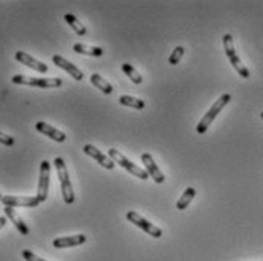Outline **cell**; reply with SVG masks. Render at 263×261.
<instances>
[{
  "instance_id": "obj_1",
  "label": "cell",
  "mask_w": 263,
  "mask_h": 261,
  "mask_svg": "<svg viewBox=\"0 0 263 261\" xmlns=\"http://www.w3.org/2000/svg\"><path fill=\"white\" fill-rule=\"evenodd\" d=\"M53 164H55V169H56V173H58V179H60V184H61L63 199H64L66 204H73V202H75V193H73V188H72V182H70V176H69L66 163H64L63 158L56 157Z\"/></svg>"
},
{
  "instance_id": "obj_2",
  "label": "cell",
  "mask_w": 263,
  "mask_h": 261,
  "mask_svg": "<svg viewBox=\"0 0 263 261\" xmlns=\"http://www.w3.org/2000/svg\"><path fill=\"white\" fill-rule=\"evenodd\" d=\"M230 100H231V96L228 94V93H225V94H222L213 105H212V108L206 112V115L201 119V122L198 123V126H196V132L198 134H204L207 129H209V126L213 123V120L218 117V114L230 103Z\"/></svg>"
},
{
  "instance_id": "obj_3",
  "label": "cell",
  "mask_w": 263,
  "mask_h": 261,
  "mask_svg": "<svg viewBox=\"0 0 263 261\" xmlns=\"http://www.w3.org/2000/svg\"><path fill=\"white\" fill-rule=\"evenodd\" d=\"M12 82L17 85H27V87H38V88H56L63 85V79L60 78H31L15 75L12 76Z\"/></svg>"
},
{
  "instance_id": "obj_4",
  "label": "cell",
  "mask_w": 263,
  "mask_h": 261,
  "mask_svg": "<svg viewBox=\"0 0 263 261\" xmlns=\"http://www.w3.org/2000/svg\"><path fill=\"white\" fill-rule=\"evenodd\" d=\"M222 43H224L225 55H227V58L230 60L231 66L236 69V72H238L242 78L248 79V78H250V70L242 64L241 58L238 56L236 49H235V43H233V37H231V34H225L224 38H222Z\"/></svg>"
},
{
  "instance_id": "obj_5",
  "label": "cell",
  "mask_w": 263,
  "mask_h": 261,
  "mask_svg": "<svg viewBox=\"0 0 263 261\" xmlns=\"http://www.w3.org/2000/svg\"><path fill=\"white\" fill-rule=\"evenodd\" d=\"M108 157L114 161V163H118L119 166H122L128 173H131V175H134V176H137V178H140V179H143V181H146L148 179V172L146 170H143L141 167H138V166H135L134 163H131L125 155H122L118 149H110L108 151Z\"/></svg>"
},
{
  "instance_id": "obj_6",
  "label": "cell",
  "mask_w": 263,
  "mask_h": 261,
  "mask_svg": "<svg viewBox=\"0 0 263 261\" xmlns=\"http://www.w3.org/2000/svg\"><path fill=\"white\" fill-rule=\"evenodd\" d=\"M127 219H128L131 223H134L135 226H138L140 229H143L146 234H149V236L154 237V239H160V237L163 236V231H161L158 226L152 225L149 220H146L143 216H140V214L135 213V211H128V213H127Z\"/></svg>"
},
{
  "instance_id": "obj_7",
  "label": "cell",
  "mask_w": 263,
  "mask_h": 261,
  "mask_svg": "<svg viewBox=\"0 0 263 261\" xmlns=\"http://www.w3.org/2000/svg\"><path fill=\"white\" fill-rule=\"evenodd\" d=\"M0 202L5 207H11V208H15V207L34 208L41 204L37 196H3Z\"/></svg>"
},
{
  "instance_id": "obj_8",
  "label": "cell",
  "mask_w": 263,
  "mask_h": 261,
  "mask_svg": "<svg viewBox=\"0 0 263 261\" xmlns=\"http://www.w3.org/2000/svg\"><path fill=\"white\" fill-rule=\"evenodd\" d=\"M49 182H50V163L44 160L40 164V179H38V188H37V197L40 202H44L47 199Z\"/></svg>"
},
{
  "instance_id": "obj_9",
  "label": "cell",
  "mask_w": 263,
  "mask_h": 261,
  "mask_svg": "<svg viewBox=\"0 0 263 261\" xmlns=\"http://www.w3.org/2000/svg\"><path fill=\"white\" fill-rule=\"evenodd\" d=\"M141 163H143L146 172H148V175L152 176V179L157 184H163L166 178H164V175L161 173V170L158 169V166L155 164V161H154V158H152L151 154H143L141 155Z\"/></svg>"
},
{
  "instance_id": "obj_10",
  "label": "cell",
  "mask_w": 263,
  "mask_h": 261,
  "mask_svg": "<svg viewBox=\"0 0 263 261\" xmlns=\"http://www.w3.org/2000/svg\"><path fill=\"white\" fill-rule=\"evenodd\" d=\"M84 154L89 155V157H92L93 160H96L102 167H105V169H108V170H113L114 166H116V163H114L108 155H104L98 148L93 146V144H85V146H84Z\"/></svg>"
},
{
  "instance_id": "obj_11",
  "label": "cell",
  "mask_w": 263,
  "mask_h": 261,
  "mask_svg": "<svg viewBox=\"0 0 263 261\" xmlns=\"http://www.w3.org/2000/svg\"><path fill=\"white\" fill-rule=\"evenodd\" d=\"M52 61L55 63V66H58L60 69L66 70L75 81H82L84 79V73L76 66H73L70 61H67L66 58H63L61 55H53L52 56Z\"/></svg>"
},
{
  "instance_id": "obj_12",
  "label": "cell",
  "mask_w": 263,
  "mask_h": 261,
  "mask_svg": "<svg viewBox=\"0 0 263 261\" xmlns=\"http://www.w3.org/2000/svg\"><path fill=\"white\" fill-rule=\"evenodd\" d=\"M15 60H17L18 63H21L23 66L31 67L32 70H35V72H38V73H46V72L49 70L46 64L37 61L35 58H32L31 55H27V53H24V52H21V50L15 52Z\"/></svg>"
},
{
  "instance_id": "obj_13",
  "label": "cell",
  "mask_w": 263,
  "mask_h": 261,
  "mask_svg": "<svg viewBox=\"0 0 263 261\" xmlns=\"http://www.w3.org/2000/svg\"><path fill=\"white\" fill-rule=\"evenodd\" d=\"M87 242V237L84 234H76V236H69V237H60L53 240V246L58 249L64 248H72V246H79Z\"/></svg>"
},
{
  "instance_id": "obj_14",
  "label": "cell",
  "mask_w": 263,
  "mask_h": 261,
  "mask_svg": "<svg viewBox=\"0 0 263 261\" xmlns=\"http://www.w3.org/2000/svg\"><path fill=\"white\" fill-rule=\"evenodd\" d=\"M35 129H37L38 132L47 135L49 138L58 141V143L66 141V134H64V132H61L60 129H56V128H53V126H50V125L44 123V122H38V123H35Z\"/></svg>"
},
{
  "instance_id": "obj_15",
  "label": "cell",
  "mask_w": 263,
  "mask_h": 261,
  "mask_svg": "<svg viewBox=\"0 0 263 261\" xmlns=\"http://www.w3.org/2000/svg\"><path fill=\"white\" fill-rule=\"evenodd\" d=\"M5 216H6V219H9V220L14 223V226L18 229V233H20L21 236H29V228H27L26 223L21 220V217L15 213L14 208H11V207H5Z\"/></svg>"
},
{
  "instance_id": "obj_16",
  "label": "cell",
  "mask_w": 263,
  "mask_h": 261,
  "mask_svg": "<svg viewBox=\"0 0 263 261\" xmlns=\"http://www.w3.org/2000/svg\"><path fill=\"white\" fill-rule=\"evenodd\" d=\"M90 82L96 87L98 90H101L104 94H111L113 93V85L111 84H108V81H105L101 75H98V73H93L92 76H90Z\"/></svg>"
},
{
  "instance_id": "obj_17",
  "label": "cell",
  "mask_w": 263,
  "mask_h": 261,
  "mask_svg": "<svg viewBox=\"0 0 263 261\" xmlns=\"http://www.w3.org/2000/svg\"><path fill=\"white\" fill-rule=\"evenodd\" d=\"M196 196V190L193 188V187H189V188H186L184 190V193L181 194V197L178 199V202H177V208L180 210V211H183V210H186L189 205H190V202L193 200V197Z\"/></svg>"
},
{
  "instance_id": "obj_18",
  "label": "cell",
  "mask_w": 263,
  "mask_h": 261,
  "mask_svg": "<svg viewBox=\"0 0 263 261\" xmlns=\"http://www.w3.org/2000/svg\"><path fill=\"white\" fill-rule=\"evenodd\" d=\"M73 50L76 53H82V55H90V56H102L104 55V50L101 47H96V46H87V44H81V43H76L73 46Z\"/></svg>"
},
{
  "instance_id": "obj_19",
  "label": "cell",
  "mask_w": 263,
  "mask_h": 261,
  "mask_svg": "<svg viewBox=\"0 0 263 261\" xmlns=\"http://www.w3.org/2000/svg\"><path fill=\"white\" fill-rule=\"evenodd\" d=\"M64 18H66V21L70 24V27L73 29V31H75L78 35H81V37H82V35H85V34H87V29H85V26H84V24H82V23H81V21H79L75 15H73V14L67 12V14L64 15Z\"/></svg>"
},
{
  "instance_id": "obj_20",
  "label": "cell",
  "mask_w": 263,
  "mask_h": 261,
  "mask_svg": "<svg viewBox=\"0 0 263 261\" xmlns=\"http://www.w3.org/2000/svg\"><path fill=\"white\" fill-rule=\"evenodd\" d=\"M119 103L124 105V106L134 108V109H143L144 108V102L141 99H137V97H132V96H121Z\"/></svg>"
},
{
  "instance_id": "obj_21",
  "label": "cell",
  "mask_w": 263,
  "mask_h": 261,
  "mask_svg": "<svg viewBox=\"0 0 263 261\" xmlns=\"http://www.w3.org/2000/svg\"><path fill=\"white\" fill-rule=\"evenodd\" d=\"M122 70H124V73L134 82V84H141L143 82V78H141V75L131 66V64H128V63H125V64H122Z\"/></svg>"
},
{
  "instance_id": "obj_22",
  "label": "cell",
  "mask_w": 263,
  "mask_h": 261,
  "mask_svg": "<svg viewBox=\"0 0 263 261\" xmlns=\"http://www.w3.org/2000/svg\"><path fill=\"white\" fill-rule=\"evenodd\" d=\"M184 55V47L183 46H178V47H175L172 55L169 56V64L170 66H177L180 61H181V58Z\"/></svg>"
},
{
  "instance_id": "obj_23",
  "label": "cell",
  "mask_w": 263,
  "mask_h": 261,
  "mask_svg": "<svg viewBox=\"0 0 263 261\" xmlns=\"http://www.w3.org/2000/svg\"><path fill=\"white\" fill-rule=\"evenodd\" d=\"M21 255H23V258H24L26 261H46V260L40 258L38 255H35L32 251H27V249H24V251L21 252Z\"/></svg>"
},
{
  "instance_id": "obj_24",
  "label": "cell",
  "mask_w": 263,
  "mask_h": 261,
  "mask_svg": "<svg viewBox=\"0 0 263 261\" xmlns=\"http://www.w3.org/2000/svg\"><path fill=\"white\" fill-rule=\"evenodd\" d=\"M0 143L5 144V146H12V144H14V138L11 135H6L3 132H0Z\"/></svg>"
},
{
  "instance_id": "obj_25",
  "label": "cell",
  "mask_w": 263,
  "mask_h": 261,
  "mask_svg": "<svg viewBox=\"0 0 263 261\" xmlns=\"http://www.w3.org/2000/svg\"><path fill=\"white\" fill-rule=\"evenodd\" d=\"M5 225H6V216H2L0 217V229H2Z\"/></svg>"
},
{
  "instance_id": "obj_26",
  "label": "cell",
  "mask_w": 263,
  "mask_h": 261,
  "mask_svg": "<svg viewBox=\"0 0 263 261\" xmlns=\"http://www.w3.org/2000/svg\"><path fill=\"white\" fill-rule=\"evenodd\" d=\"M2 197H3V196H2V194H0V200H2Z\"/></svg>"
},
{
  "instance_id": "obj_27",
  "label": "cell",
  "mask_w": 263,
  "mask_h": 261,
  "mask_svg": "<svg viewBox=\"0 0 263 261\" xmlns=\"http://www.w3.org/2000/svg\"><path fill=\"white\" fill-rule=\"evenodd\" d=\"M260 115H262V119H263V112H262V114H260Z\"/></svg>"
}]
</instances>
